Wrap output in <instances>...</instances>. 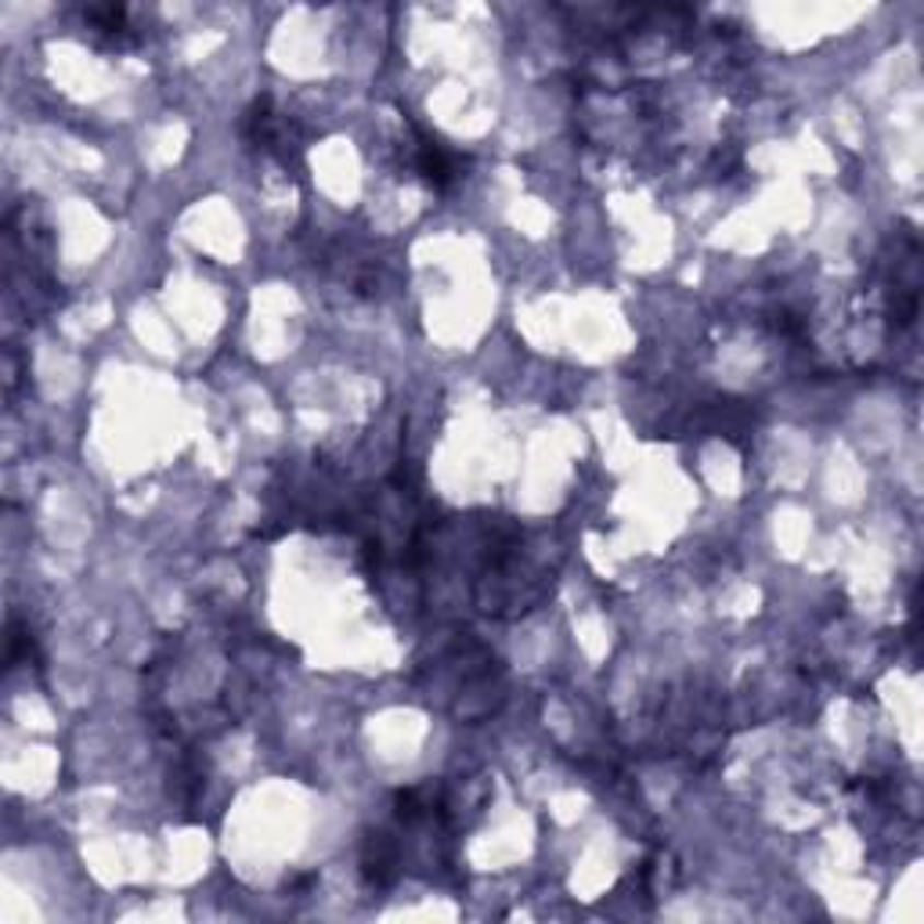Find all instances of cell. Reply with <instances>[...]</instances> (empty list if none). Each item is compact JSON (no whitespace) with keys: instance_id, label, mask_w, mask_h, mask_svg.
<instances>
[{"instance_id":"obj_1","label":"cell","mask_w":924,"mask_h":924,"mask_svg":"<svg viewBox=\"0 0 924 924\" xmlns=\"http://www.w3.org/2000/svg\"><path fill=\"white\" fill-rule=\"evenodd\" d=\"M415 167L434 189H445V184L455 181V156L441 145L437 138H419V152H415Z\"/></svg>"}]
</instances>
